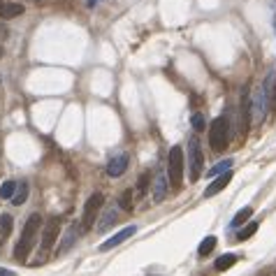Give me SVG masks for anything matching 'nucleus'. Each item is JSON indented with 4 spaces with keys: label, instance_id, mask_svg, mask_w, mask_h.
I'll return each instance as SVG.
<instances>
[{
    "label": "nucleus",
    "instance_id": "nucleus-1",
    "mask_svg": "<svg viewBox=\"0 0 276 276\" xmlns=\"http://www.w3.org/2000/svg\"><path fill=\"white\" fill-rule=\"evenodd\" d=\"M39 228H42V216L31 214L28 216V221H26V225H23V230H21V239H19L16 246H14V260L26 262V258H28L31 251H33V246L38 244Z\"/></svg>",
    "mask_w": 276,
    "mask_h": 276
},
{
    "label": "nucleus",
    "instance_id": "nucleus-2",
    "mask_svg": "<svg viewBox=\"0 0 276 276\" xmlns=\"http://www.w3.org/2000/svg\"><path fill=\"white\" fill-rule=\"evenodd\" d=\"M228 142H230V123L225 116H218L209 128V144L214 151H223L228 146Z\"/></svg>",
    "mask_w": 276,
    "mask_h": 276
},
{
    "label": "nucleus",
    "instance_id": "nucleus-3",
    "mask_svg": "<svg viewBox=\"0 0 276 276\" xmlns=\"http://www.w3.org/2000/svg\"><path fill=\"white\" fill-rule=\"evenodd\" d=\"M184 149L181 146H172V151L167 156V179L169 184L179 188L184 181Z\"/></svg>",
    "mask_w": 276,
    "mask_h": 276
},
{
    "label": "nucleus",
    "instance_id": "nucleus-4",
    "mask_svg": "<svg viewBox=\"0 0 276 276\" xmlns=\"http://www.w3.org/2000/svg\"><path fill=\"white\" fill-rule=\"evenodd\" d=\"M105 204V195L102 193H93L91 197L86 199L84 204V218H81V230H91L95 218H98V211Z\"/></svg>",
    "mask_w": 276,
    "mask_h": 276
},
{
    "label": "nucleus",
    "instance_id": "nucleus-5",
    "mask_svg": "<svg viewBox=\"0 0 276 276\" xmlns=\"http://www.w3.org/2000/svg\"><path fill=\"white\" fill-rule=\"evenodd\" d=\"M188 167H191V181H197L204 167V156H202V146L197 139H191L188 144Z\"/></svg>",
    "mask_w": 276,
    "mask_h": 276
},
{
    "label": "nucleus",
    "instance_id": "nucleus-6",
    "mask_svg": "<svg viewBox=\"0 0 276 276\" xmlns=\"http://www.w3.org/2000/svg\"><path fill=\"white\" fill-rule=\"evenodd\" d=\"M58 232H61V218H49L44 225V230H42V253L46 251H51V246L56 244V239H58Z\"/></svg>",
    "mask_w": 276,
    "mask_h": 276
},
{
    "label": "nucleus",
    "instance_id": "nucleus-7",
    "mask_svg": "<svg viewBox=\"0 0 276 276\" xmlns=\"http://www.w3.org/2000/svg\"><path fill=\"white\" fill-rule=\"evenodd\" d=\"M267 95H265V91L262 88H258L253 95V102H251V107H248V112H253V123H262L265 121V116H267Z\"/></svg>",
    "mask_w": 276,
    "mask_h": 276
},
{
    "label": "nucleus",
    "instance_id": "nucleus-8",
    "mask_svg": "<svg viewBox=\"0 0 276 276\" xmlns=\"http://www.w3.org/2000/svg\"><path fill=\"white\" fill-rule=\"evenodd\" d=\"M135 232H137V228H135V225H128V228H123V230H121V232H116L112 239L102 241V244H100V251H112L114 246H121L123 241H125V239H130Z\"/></svg>",
    "mask_w": 276,
    "mask_h": 276
},
{
    "label": "nucleus",
    "instance_id": "nucleus-9",
    "mask_svg": "<svg viewBox=\"0 0 276 276\" xmlns=\"http://www.w3.org/2000/svg\"><path fill=\"white\" fill-rule=\"evenodd\" d=\"M128 162H130V158L125 154H121V156H116V158H112V160L107 162V174L109 177H121L123 172L128 169Z\"/></svg>",
    "mask_w": 276,
    "mask_h": 276
},
{
    "label": "nucleus",
    "instance_id": "nucleus-10",
    "mask_svg": "<svg viewBox=\"0 0 276 276\" xmlns=\"http://www.w3.org/2000/svg\"><path fill=\"white\" fill-rule=\"evenodd\" d=\"M77 235H79L77 223H72L68 230H65V235H63V241L58 244V253H68L70 248L75 246V241H77Z\"/></svg>",
    "mask_w": 276,
    "mask_h": 276
},
{
    "label": "nucleus",
    "instance_id": "nucleus-11",
    "mask_svg": "<svg viewBox=\"0 0 276 276\" xmlns=\"http://www.w3.org/2000/svg\"><path fill=\"white\" fill-rule=\"evenodd\" d=\"M232 181V172H225V174H221V177L216 179L211 186H207V191H204V197H214L216 193H221L223 188H228Z\"/></svg>",
    "mask_w": 276,
    "mask_h": 276
},
{
    "label": "nucleus",
    "instance_id": "nucleus-12",
    "mask_svg": "<svg viewBox=\"0 0 276 276\" xmlns=\"http://www.w3.org/2000/svg\"><path fill=\"white\" fill-rule=\"evenodd\" d=\"M262 91L267 95V102L272 105V109L276 112V72H269L265 84H262Z\"/></svg>",
    "mask_w": 276,
    "mask_h": 276
},
{
    "label": "nucleus",
    "instance_id": "nucleus-13",
    "mask_svg": "<svg viewBox=\"0 0 276 276\" xmlns=\"http://www.w3.org/2000/svg\"><path fill=\"white\" fill-rule=\"evenodd\" d=\"M23 14V5L19 2H0V19H16Z\"/></svg>",
    "mask_w": 276,
    "mask_h": 276
},
{
    "label": "nucleus",
    "instance_id": "nucleus-14",
    "mask_svg": "<svg viewBox=\"0 0 276 276\" xmlns=\"http://www.w3.org/2000/svg\"><path fill=\"white\" fill-rule=\"evenodd\" d=\"M116 218H118V209H116V207H107V211L102 214V218H100V223H98V232L109 230V228L116 223Z\"/></svg>",
    "mask_w": 276,
    "mask_h": 276
},
{
    "label": "nucleus",
    "instance_id": "nucleus-15",
    "mask_svg": "<svg viewBox=\"0 0 276 276\" xmlns=\"http://www.w3.org/2000/svg\"><path fill=\"white\" fill-rule=\"evenodd\" d=\"M167 177L165 174H158L154 181V202H162L165 195H167Z\"/></svg>",
    "mask_w": 276,
    "mask_h": 276
},
{
    "label": "nucleus",
    "instance_id": "nucleus-16",
    "mask_svg": "<svg viewBox=\"0 0 276 276\" xmlns=\"http://www.w3.org/2000/svg\"><path fill=\"white\" fill-rule=\"evenodd\" d=\"M9 232H12V216L2 214V216H0V246L7 241Z\"/></svg>",
    "mask_w": 276,
    "mask_h": 276
},
{
    "label": "nucleus",
    "instance_id": "nucleus-17",
    "mask_svg": "<svg viewBox=\"0 0 276 276\" xmlns=\"http://www.w3.org/2000/svg\"><path fill=\"white\" fill-rule=\"evenodd\" d=\"M28 184L26 181H21V184H16V193H14V197H12V204H16V207H21L23 202L28 199Z\"/></svg>",
    "mask_w": 276,
    "mask_h": 276
},
{
    "label": "nucleus",
    "instance_id": "nucleus-18",
    "mask_svg": "<svg viewBox=\"0 0 276 276\" xmlns=\"http://www.w3.org/2000/svg\"><path fill=\"white\" fill-rule=\"evenodd\" d=\"M235 262H237V255H235V253H225V255H221V258L216 260V269H218V272H225V269H230Z\"/></svg>",
    "mask_w": 276,
    "mask_h": 276
},
{
    "label": "nucleus",
    "instance_id": "nucleus-19",
    "mask_svg": "<svg viewBox=\"0 0 276 276\" xmlns=\"http://www.w3.org/2000/svg\"><path fill=\"white\" fill-rule=\"evenodd\" d=\"M251 216H253V209H251V207H244L237 216H235V218H232V228H239V225H244V223L248 221Z\"/></svg>",
    "mask_w": 276,
    "mask_h": 276
},
{
    "label": "nucleus",
    "instance_id": "nucleus-20",
    "mask_svg": "<svg viewBox=\"0 0 276 276\" xmlns=\"http://www.w3.org/2000/svg\"><path fill=\"white\" fill-rule=\"evenodd\" d=\"M230 165H235V160L232 158H225V160H221L216 167L209 169V177H214V174H225V172H230Z\"/></svg>",
    "mask_w": 276,
    "mask_h": 276
},
{
    "label": "nucleus",
    "instance_id": "nucleus-21",
    "mask_svg": "<svg viewBox=\"0 0 276 276\" xmlns=\"http://www.w3.org/2000/svg\"><path fill=\"white\" fill-rule=\"evenodd\" d=\"M16 193V181H5V184L0 186V197L2 199H12Z\"/></svg>",
    "mask_w": 276,
    "mask_h": 276
},
{
    "label": "nucleus",
    "instance_id": "nucleus-22",
    "mask_svg": "<svg viewBox=\"0 0 276 276\" xmlns=\"http://www.w3.org/2000/svg\"><path fill=\"white\" fill-rule=\"evenodd\" d=\"M214 248H216V237H207L204 241H202V244L197 246V253L199 255H209L211 251H214Z\"/></svg>",
    "mask_w": 276,
    "mask_h": 276
},
{
    "label": "nucleus",
    "instance_id": "nucleus-23",
    "mask_svg": "<svg viewBox=\"0 0 276 276\" xmlns=\"http://www.w3.org/2000/svg\"><path fill=\"white\" fill-rule=\"evenodd\" d=\"M255 232H258V223H248L244 230L239 232V239H248V237H253Z\"/></svg>",
    "mask_w": 276,
    "mask_h": 276
},
{
    "label": "nucleus",
    "instance_id": "nucleus-24",
    "mask_svg": "<svg viewBox=\"0 0 276 276\" xmlns=\"http://www.w3.org/2000/svg\"><path fill=\"white\" fill-rule=\"evenodd\" d=\"M121 209H125V211H130V209H132V191H125V193H123Z\"/></svg>",
    "mask_w": 276,
    "mask_h": 276
},
{
    "label": "nucleus",
    "instance_id": "nucleus-25",
    "mask_svg": "<svg viewBox=\"0 0 276 276\" xmlns=\"http://www.w3.org/2000/svg\"><path fill=\"white\" fill-rule=\"evenodd\" d=\"M193 128H195L197 132L204 130V118H202L199 114H193Z\"/></svg>",
    "mask_w": 276,
    "mask_h": 276
},
{
    "label": "nucleus",
    "instance_id": "nucleus-26",
    "mask_svg": "<svg viewBox=\"0 0 276 276\" xmlns=\"http://www.w3.org/2000/svg\"><path fill=\"white\" fill-rule=\"evenodd\" d=\"M139 193H146V188H149V172H144L142 177H139Z\"/></svg>",
    "mask_w": 276,
    "mask_h": 276
},
{
    "label": "nucleus",
    "instance_id": "nucleus-27",
    "mask_svg": "<svg viewBox=\"0 0 276 276\" xmlns=\"http://www.w3.org/2000/svg\"><path fill=\"white\" fill-rule=\"evenodd\" d=\"M0 276H16V274L12 272V269H2V267H0Z\"/></svg>",
    "mask_w": 276,
    "mask_h": 276
},
{
    "label": "nucleus",
    "instance_id": "nucleus-28",
    "mask_svg": "<svg viewBox=\"0 0 276 276\" xmlns=\"http://www.w3.org/2000/svg\"><path fill=\"white\" fill-rule=\"evenodd\" d=\"M5 35H7V28H5V26L0 23V38H5Z\"/></svg>",
    "mask_w": 276,
    "mask_h": 276
},
{
    "label": "nucleus",
    "instance_id": "nucleus-29",
    "mask_svg": "<svg viewBox=\"0 0 276 276\" xmlns=\"http://www.w3.org/2000/svg\"><path fill=\"white\" fill-rule=\"evenodd\" d=\"M95 2H100V0H88V5H91V7L95 5Z\"/></svg>",
    "mask_w": 276,
    "mask_h": 276
},
{
    "label": "nucleus",
    "instance_id": "nucleus-30",
    "mask_svg": "<svg viewBox=\"0 0 276 276\" xmlns=\"http://www.w3.org/2000/svg\"><path fill=\"white\" fill-rule=\"evenodd\" d=\"M0 58H2V46H0Z\"/></svg>",
    "mask_w": 276,
    "mask_h": 276
}]
</instances>
